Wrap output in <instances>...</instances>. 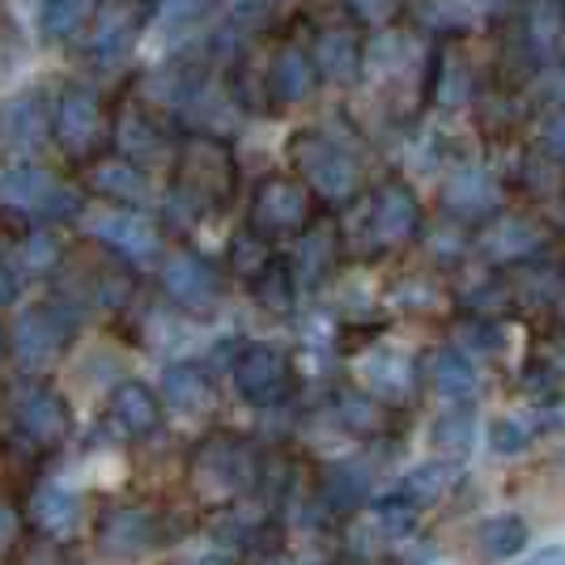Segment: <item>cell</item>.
Instances as JSON below:
<instances>
[{
    "label": "cell",
    "instance_id": "cell-1",
    "mask_svg": "<svg viewBox=\"0 0 565 565\" xmlns=\"http://www.w3.org/2000/svg\"><path fill=\"white\" fill-rule=\"evenodd\" d=\"M234 188H238V167L230 145L217 137H188L174 158V192H170L174 213H188V217L222 213Z\"/></svg>",
    "mask_w": 565,
    "mask_h": 565
},
{
    "label": "cell",
    "instance_id": "cell-2",
    "mask_svg": "<svg viewBox=\"0 0 565 565\" xmlns=\"http://www.w3.org/2000/svg\"><path fill=\"white\" fill-rule=\"evenodd\" d=\"M289 158L302 174V183L311 188V196L319 200L344 204L362 188V174H358V162L349 158V149L337 145L332 137H323V132H298L289 141Z\"/></svg>",
    "mask_w": 565,
    "mask_h": 565
},
{
    "label": "cell",
    "instance_id": "cell-3",
    "mask_svg": "<svg viewBox=\"0 0 565 565\" xmlns=\"http://www.w3.org/2000/svg\"><path fill=\"white\" fill-rule=\"evenodd\" d=\"M9 422L13 434L26 443L30 451H52L68 438L73 429V413L56 387L47 383H18L9 392Z\"/></svg>",
    "mask_w": 565,
    "mask_h": 565
},
{
    "label": "cell",
    "instance_id": "cell-4",
    "mask_svg": "<svg viewBox=\"0 0 565 565\" xmlns=\"http://www.w3.org/2000/svg\"><path fill=\"white\" fill-rule=\"evenodd\" d=\"M192 477L196 489L209 498H234V493H247L259 477V463H255L252 443L234 438V434H213L204 438L192 455Z\"/></svg>",
    "mask_w": 565,
    "mask_h": 565
},
{
    "label": "cell",
    "instance_id": "cell-5",
    "mask_svg": "<svg viewBox=\"0 0 565 565\" xmlns=\"http://www.w3.org/2000/svg\"><path fill=\"white\" fill-rule=\"evenodd\" d=\"M73 337H77V315L64 302H39L13 323L9 349L26 370H43L68 353Z\"/></svg>",
    "mask_w": 565,
    "mask_h": 565
},
{
    "label": "cell",
    "instance_id": "cell-6",
    "mask_svg": "<svg viewBox=\"0 0 565 565\" xmlns=\"http://www.w3.org/2000/svg\"><path fill=\"white\" fill-rule=\"evenodd\" d=\"M315 222V196L302 179L289 174H273L255 188L252 217L247 226L264 238H285V234H302Z\"/></svg>",
    "mask_w": 565,
    "mask_h": 565
},
{
    "label": "cell",
    "instance_id": "cell-7",
    "mask_svg": "<svg viewBox=\"0 0 565 565\" xmlns=\"http://www.w3.org/2000/svg\"><path fill=\"white\" fill-rule=\"evenodd\" d=\"M167 527H170V519L162 510L124 502V507L103 510L94 540H98V548H103L107 557H145V553H153L158 544H167V540L174 536Z\"/></svg>",
    "mask_w": 565,
    "mask_h": 565
},
{
    "label": "cell",
    "instance_id": "cell-8",
    "mask_svg": "<svg viewBox=\"0 0 565 565\" xmlns=\"http://www.w3.org/2000/svg\"><path fill=\"white\" fill-rule=\"evenodd\" d=\"M52 132H56L60 149H64L68 158H77V162H94V158H98V149H103V137L111 132V124H107V115H103L98 94H94V89H85V85L64 89V98H60V107H56V119H52Z\"/></svg>",
    "mask_w": 565,
    "mask_h": 565
},
{
    "label": "cell",
    "instance_id": "cell-9",
    "mask_svg": "<svg viewBox=\"0 0 565 565\" xmlns=\"http://www.w3.org/2000/svg\"><path fill=\"white\" fill-rule=\"evenodd\" d=\"M0 204L30 213V217H68V213H77V196L43 167L0 170Z\"/></svg>",
    "mask_w": 565,
    "mask_h": 565
},
{
    "label": "cell",
    "instance_id": "cell-10",
    "mask_svg": "<svg viewBox=\"0 0 565 565\" xmlns=\"http://www.w3.org/2000/svg\"><path fill=\"white\" fill-rule=\"evenodd\" d=\"M289 358H285L277 344H243L234 353V387L238 396L255 404V408H273L289 396Z\"/></svg>",
    "mask_w": 565,
    "mask_h": 565
},
{
    "label": "cell",
    "instance_id": "cell-11",
    "mask_svg": "<svg viewBox=\"0 0 565 565\" xmlns=\"http://www.w3.org/2000/svg\"><path fill=\"white\" fill-rule=\"evenodd\" d=\"M145 22H149V0H103L89 22V34H85L89 60H98V64L119 60L137 43Z\"/></svg>",
    "mask_w": 565,
    "mask_h": 565
},
{
    "label": "cell",
    "instance_id": "cell-12",
    "mask_svg": "<svg viewBox=\"0 0 565 565\" xmlns=\"http://www.w3.org/2000/svg\"><path fill=\"white\" fill-rule=\"evenodd\" d=\"M162 289L174 307L192 315H209L222 302V277L204 255L179 252L162 264Z\"/></svg>",
    "mask_w": 565,
    "mask_h": 565
},
{
    "label": "cell",
    "instance_id": "cell-13",
    "mask_svg": "<svg viewBox=\"0 0 565 565\" xmlns=\"http://www.w3.org/2000/svg\"><path fill=\"white\" fill-rule=\"evenodd\" d=\"M366 226L379 247H404V243H413L422 234V204L404 183H387L370 200Z\"/></svg>",
    "mask_w": 565,
    "mask_h": 565
},
{
    "label": "cell",
    "instance_id": "cell-14",
    "mask_svg": "<svg viewBox=\"0 0 565 565\" xmlns=\"http://www.w3.org/2000/svg\"><path fill=\"white\" fill-rule=\"evenodd\" d=\"M94 238L98 243H107L111 252H119L124 259H132V264H145V259H153V255L162 252V234L158 226L141 217L137 209H103L98 217H94Z\"/></svg>",
    "mask_w": 565,
    "mask_h": 565
},
{
    "label": "cell",
    "instance_id": "cell-15",
    "mask_svg": "<svg viewBox=\"0 0 565 565\" xmlns=\"http://www.w3.org/2000/svg\"><path fill=\"white\" fill-rule=\"evenodd\" d=\"M311 64L315 77H323V82L332 85H349L358 82L362 64H366V47H362V39H358L353 26H328L319 30V39H315Z\"/></svg>",
    "mask_w": 565,
    "mask_h": 565
},
{
    "label": "cell",
    "instance_id": "cell-16",
    "mask_svg": "<svg viewBox=\"0 0 565 565\" xmlns=\"http://www.w3.org/2000/svg\"><path fill=\"white\" fill-rule=\"evenodd\" d=\"M158 422H162V399L153 396L145 383L128 379V383L111 387V396H107V425H111L115 434L149 438L158 429Z\"/></svg>",
    "mask_w": 565,
    "mask_h": 565
},
{
    "label": "cell",
    "instance_id": "cell-17",
    "mask_svg": "<svg viewBox=\"0 0 565 565\" xmlns=\"http://www.w3.org/2000/svg\"><path fill=\"white\" fill-rule=\"evenodd\" d=\"M315 64L311 56L302 52V47H281L273 64H268V73H264V89H268V103H277V107H294V103H307L315 89Z\"/></svg>",
    "mask_w": 565,
    "mask_h": 565
},
{
    "label": "cell",
    "instance_id": "cell-18",
    "mask_svg": "<svg viewBox=\"0 0 565 565\" xmlns=\"http://www.w3.org/2000/svg\"><path fill=\"white\" fill-rule=\"evenodd\" d=\"M111 137L128 162H158V158L167 153V132H162V124L145 111L141 103H137V107L128 103L124 111L115 115Z\"/></svg>",
    "mask_w": 565,
    "mask_h": 565
},
{
    "label": "cell",
    "instance_id": "cell-19",
    "mask_svg": "<svg viewBox=\"0 0 565 565\" xmlns=\"http://www.w3.org/2000/svg\"><path fill=\"white\" fill-rule=\"evenodd\" d=\"M64 264L68 268H77V277H73V285H77V294L82 298H89V302H107V307H115V302H124L128 298V289H132V277H128V268L124 264H115L111 255H94V259H82V255H64ZM60 264V268H64Z\"/></svg>",
    "mask_w": 565,
    "mask_h": 565
},
{
    "label": "cell",
    "instance_id": "cell-20",
    "mask_svg": "<svg viewBox=\"0 0 565 565\" xmlns=\"http://www.w3.org/2000/svg\"><path fill=\"white\" fill-rule=\"evenodd\" d=\"M82 519V498L60 481H39L30 489V523L47 536H68Z\"/></svg>",
    "mask_w": 565,
    "mask_h": 565
},
{
    "label": "cell",
    "instance_id": "cell-21",
    "mask_svg": "<svg viewBox=\"0 0 565 565\" xmlns=\"http://www.w3.org/2000/svg\"><path fill=\"white\" fill-rule=\"evenodd\" d=\"M472 557L481 565L489 562H510L527 548V519L519 514H489L472 527Z\"/></svg>",
    "mask_w": 565,
    "mask_h": 565
},
{
    "label": "cell",
    "instance_id": "cell-22",
    "mask_svg": "<svg viewBox=\"0 0 565 565\" xmlns=\"http://www.w3.org/2000/svg\"><path fill=\"white\" fill-rule=\"evenodd\" d=\"M85 179H89V192L115 200V204H124V209L141 204L145 192H149L141 167H137V162H128V158H94Z\"/></svg>",
    "mask_w": 565,
    "mask_h": 565
},
{
    "label": "cell",
    "instance_id": "cell-23",
    "mask_svg": "<svg viewBox=\"0 0 565 565\" xmlns=\"http://www.w3.org/2000/svg\"><path fill=\"white\" fill-rule=\"evenodd\" d=\"M362 379H366L374 399H408L413 396V383H417V370H413V362L399 349H379V353L366 358Z\"/></svg>",
    "mask_w": 565,
    "mask_h": 565
},
{
    "label": "cell",
    "instance_id": "cell-24",
    "mask_svg": "<svg viewBox=\"0 0 565 565\" xmlns=\"http://www.w3.org/2000/svg\"><path fill=\"white\" fill-rule=\"evenodd\" d=\"M162 392H167L170 408H179V413H204L217 399V387H213L209 370L196 366V362H174V366H167Z\"/></svg>",
    "mask_w": 565,
    "mask_h": 565
},
{
    "label": "cell",
    "instance_id": "cell-25",
    "mask_svg": "<svg viewBox=\"0 0 565 565\" xmlns=\"http://www.w3.org/2000/svg\"><path fill=\"white\" fill-rule=\"evenodd\" d=\"M319 498L332 510H353L370 498V468L358 459H337L319 472Z\"/></svg>",
    "mask_w": 565,
    "mask_h": 565
},
{
    "label": "cell",
    "instance_id": "cell-26",
    "mask_svg": "<svg viewBox=\"0 0 565 565\" xmlns=\"http://www.w3.org/2000/svg\"><path fill=\"white\" fill-rule=\"evenodd\" d=\"M455 481H459V463H451V459H429V463H417L404 481H399V502H408L413 510L422 507H438L447 493L455 489Z\"/></svg>",
    "mask_w": 565,
    "mask_h": 565
},
{
    "label": "cell",
    "instance_id": "cell-27",
    "mask_svg": "<svg viewBox=\"0 0 565 565\" xmlns=\"http://www.w3.org/2000/svg\"><path fill=\"white\" fill-rule=\"evenodd\" d=\"M544 247V230L532 217H502L498 226L484 234V255L493 264H510V259H532Z\"/></svg>",
    "mask_w": 565,
    "mask_h": 565
},
{
    "label": "cell",
    "instance_id": "cell-28",
    "mask_svg": "<svg viewBox=\"0 0 565 565\" xmlns=\"http://www.w3.org/2000/svg\"><path fill=\"white\" fill-rule=\"evenodd\" d=\"M498 204H502L498 183L484 170L468 167L451 174V183H447V209H451L455 217H489Z\"/></svg>",
    "mask_w": 565,
    "mask_h": 565
},
{
    "label": "cell",
    "instance_id": "cell-29",
    "mask_svg": "<svg viewBox=\"0 0 565 565\" xmlns=\"http://www.w3.org/2000/svg\"><path fill=\"white\" fill-rule=\"evenodd\" d=\"M429 383H434V392L443 399L468 404V399L477 396V387H481V374H477L468 353H459V349H438V353H434V366H429Z\"/></svg>",
    "mask_w": 565,
    "mask_h": 565
},
{
    "label": "cell",
    "instance_id": "cell-30",
    "mask_svg": "<svg viewBox=\"0 0 565 565\" xmlns=\"http://www.w3.org/2000/svg\"><path fill=\"white\" fill-rule=\"evenodd\" d=\"M340 259V234L332 222H319V226L302 230V247H298V273L302 281H323Z\"/></svg>",
    "mask_w": 565,
    "mask_h": 565
},
{
    "label": "cell",
    "instance_id": "cell-31",
    "mask_svg": "<svg viewBox=\"0 0 565 565\" xmlns=\"http://www.w3.org/2000/svg\"><path fill=\"white\" fill-rule=\"evenodd\" d=\"M519 302L523 307H536L544 315L565 311V277L548 264H532L519 281Z\"/></svg>",
    "mask_w": 565,
    "mask_h": 565
},
{
    "label": "cell",
    "instance_id": "cell-32",
    "mask_svg": "<svg viewBox=\"0 0 565 565\" xmlns=\"http://www.w3.org/2000/svg\"><path fill=\"white\" fill-rule=\"evenodd\" d=\"M252 294L264 311L285 315L289 307H294V268L273 255V259H268V264L252 277Z\"/></svg>",
    "mask_w": 565,
    "mask_h": 565
},
{
    "label": "cell",
    "instance_id": "cell-33",
    "mask_svg": "<svg viewBox=\"0 0 565 565\" xmlns=\"http://www.w3.org/2000/svg\"><path fill=\"white\" fill-rule=\"evenodd\" d=\"M434 98L443 103V107H459V103H468V94H472V68H468V60L463 52H443V56L434 60Z\"/></svg>",
    "mask_w": 565,
    "mask_h": 565
},
{
    "label": "cell",
    "instance_id": "cell-34",
    "mask_svg": "<svg viewBox=\"0 0 565 565\" xmlns=\"http://www.w3.org/2000/svg\"><path fill=\"white\" fill-rule=\"evenodd\" d=\"M47 115H43V103L39 98H18V103H9V111H4V124H0V132L9 137L13 145H22V149H30V145L43 141V132H47Z\"/></svg>",
    "mask_w": 565,
    "mask_h": 565
},
{
    "label": "cell",
    "instance_id": "cell-35",
    "mask_svg": "<svg viewBox=\"0 0 565 565\" xmlns=\"http://www.w3.org/2000/svg\"><path fill=\"white\" fill-rule=\"evenodd\" d=\"M519 179H523V192H532L536 200H553V196H562L565 162H557L548 149H536V153L523 158Z\"/></svg>",
    "mask_w": 565,
    "mask_h": 565
},
{
    "label": "cell",
    "instance_id": "cell-36",
    "mask_svg": "<svg viewBox=\"0 0 565 565\" xmlns=\"http://www.w3.org/2000/svg\"><path fill=\"white\" fill-rule=\"evenodd\" d=\"M434 447L447 455H468L472 447V438H477V417H472V408L468 404H455L451 413H443L438 422H434Z\"/></svg>",
    "mask_w": 565,
    "mask_h": 565
},
{
    "label": "cell",
    "instance_id": "cell-37",
    "mask_svg": "<svg viewBox=\"0 0 565 565\" xmlns=\"http://www.w3.org/2000/svg\"><path fill=\"white\" fill-rule=\"evenodd\" d=\"M337 422L349 434H379L383 422H387V413H383V399L349 392V396L337 399Z\"/></svg>",
    "mask_w": 565,
    "mask_h": 565
},
{
    "label": "cell",
    "instance_id": "cell-38",
    "mask_svg": "<svg viewBox=\"0 0 565 565\" xmlns=\"http://www.w3.org/2000/svg\"><path fill=\"white\" fill-rule=\"evenodd\" d=\"M39 22L47 39H73L89 22V0H43Z\"/></svg>",
    "mask_w": 565,
    "mask_h": 565
},
{
    "label": "cell",
    "instance_id": "cell-39",
    "mask_svg": "<svg viewBox=\"0 0 565 565\" xmlns=\"http://www.w3.org/2000/svg\"><path fill=\"white\" fill-rule=\"evenodd\" d=\"M22 259H26L30 273H56L64 264V243L47 226H34L22 238Z\"/></svg>",
    "mask_w": 565,
    "mask_h": 565
},
{
    "label": "cell",
    "instance_id": "cell-40",
    "mask_svg": "<svg viewBox=\"0 0 565 565\" xmlns=\"http://www.w3.org/2000/svg\"><path fill=\"white\" fill-rule=\"evenodd\" d=\"M536 425H540V417H493V422H489V447L502 455L523 451L540 434Z\"/></svg>",
    "mask_w": 565,
    "mask_h": 565
},
{
    "label": "cell",
    "instance_id": "cell-41",
    "mask_svg": "<svg viewBox=\"0 0 565 565\" xmlns=\"http://www.w3.org/2000/svg\"><path fill=\"white\" fill-rule=\"evenodd\" d=\"M230 259H234V273H243V277L252 281L255 273L273 259V247H268V238H264V234H255V230L247 226V230H238V234H234V243H230Z\"/></svg>",
    "mask_w": 565,
    "mask_h": 565
},
{
    "label": "cell",
    "instance_id": "cell-42",
    "mask_svg": "<svg viewBox=\"0 0 565 565\" xmlns=\"http://www.w3.org/2000/svg\"><path fill=\"white\" fill-rule=\"evenodd\" d=\"M379 523L387 527V536H408L417 527V510L408 507V502H399V498L379 502Z\"/></svg>",
    "mask_w": 565,
    "mask_h": 565
},
{
    "label": "cell",
    "instance_id": "cell-43",
    "mask_svg": "<svg viewBox=\"0 0 565 565\" xmlns=\"http://www.w3.org/2000/svg\"><path fill=\"white\" fill-rule=\"evenodd\" d=\"M540 137H544V149H548L557 162H565V107H557V111L544 115Z\"/></svg>",
    "mask_w": 565,
    "mask_h": 565
},
{
    "label": "cell",
    "instance_id": "cell-44",
    "mask_svg": "<svg viewBox=\"0 0 565 565\" xmlns=\"http://www.w3.org/2000/svg\"><path fill=\"white\" fill-rule=\"evenodd\" d=\"M234 22L247 30H264L268 22H273V0H238Z\"/></svg>",
    "mask_w": 565,
    "mask_h": 565
},
{
    "label": "cell",
    "instance_id": "cell-45",
    "mask_svg": "<svg viewBox=\"0 0 565 565\" xmlns=\"http://www.w3.org/2000/svg\"><path fill=\"white\" fill-rule=\"evenodd\" d=\"M18 540H22V519L9 502H0V557H9L18 548Z\"/></svg>",
    "mask_w": 565,
    "mask_h": 565
},
{
    "label": "cell",
    "instance_id": "cell-46",
    "mask_svg": "<svg viewBox=\"0 0 565 565\" xmlns=\"http://www.w3.org/2000/svg\"><path fill=\"white\" fill-rule=\"evenodd\" d=\"M349 9H358V18L366 22H392L399 9V0H344Z\"/></svg>",
    "mask_w": 565,
    "mask_h": 565
},
{
    "label": "cell",
    "instance_id": "cell-47",
    "mask_svg": "<svg viewBox=\"0 0 565 565\" xmlns=\"http://www.w3.org/2000/svg\"><path fill=\"white\" fill-rule=\"evenodd\" d=\"M18 294H22V277H18V268H13L9 259H0V307H13V302H18Z\"/></svg>",
    "mask_w": 565,
    "mask_h": 565
},
{
    "label": "cell",
    "instance_id": "cell-48",
    "mask_svg": "<svg viewBox=\"0 0 565 565\" xmlns=\"http://www.w3.org/2000/svg\"><path fill=\"white\" fill-rule=\"evenodd\" d=\"M523 565H565V548H562V544H548V548L532 553Z\"/></svg>",
    "mask_w": 565,
    "mask_h": 565
},
{
    "label": "cell",
    "instance_id": "cell-49",
    "mask_svg": "<svg viewBox=\"0 0 565 565\" xmlns=\"http://www.w3.org/2000/svg\"><path fill=\"white\" fill-rule=\"evenodd\" d=\"M4 358H9V337L0 332V366H4Z\"/></svg>",
    "mask_w": 565,
    "mask_h": 565
},
{
    "label": "cell",
    "instance_id": "cell-50",
    "mask_svg": "<svg viewBox=\"0 0 565 565\" xmlns=\"http://www.w3.org/2000/svg\"><path fill=\"white\" fill-rule=\"evenodd\" d=\"M196 565H226V562H196Z\"/></svg>",
    "mask_w": 565,
    "mask_h": 565
},
{
    "label": "cell",
    "instance_id": "cell-51",
    "mask_svg": "<svg viewBox=\"0 0 565 565\" xmlns=\"http://www.w3.org/2000/svg\"><path fill=\"white\" fill-rule=\"evenodd\" d=\"M557 4H565V0H557Z\"/></svg>",
    "mask_w": 565,
    "mask_h": 565
}]
</instances>
